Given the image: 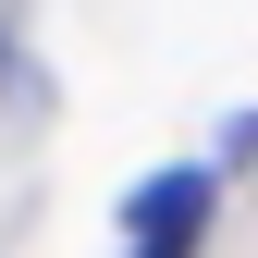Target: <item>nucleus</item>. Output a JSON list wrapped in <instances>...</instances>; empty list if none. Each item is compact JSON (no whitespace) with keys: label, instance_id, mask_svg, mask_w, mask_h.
<instances>
[{"label":"nucleus","instance_id":"obj_1","mask_svg":"<svg viewBox=\"0 0 258 258\" xmlns=\"http://www.w3.org/2000/svg\"><path fill=\"white\" fill-rule=\"evenodd\" d=\"M209 209H221V172H209V160H172V172H148L136 197H123V258H197Z\"/></svg>","mask_w":258,"mask_h":258}]
</instances>
